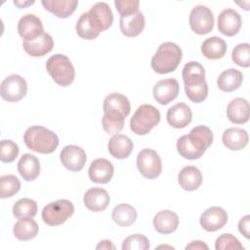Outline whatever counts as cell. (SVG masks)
I'll use <instances>...</instances> for the list:
<instances>
[{"label": "cell", "mask_w": 250, "mask_h": 250, "mask_svg": "<svg viewBox=\"0 0 250 250\" xmlns=\"http://www.w3.org/2000/svg\"><path fill=\"white\" fill-rule=\"evenodd\" d=\"M231 59L234 63L241 67H249L250 65V45L248 43H240L236 45L231 53Z\"/></svg>", "instance_id": "f35d334b"}, {"label": "cell", "mask_w": 250, "mask_h": 250, "mask_svg": "<svg viewBox=\"0 0 250 250\" xmlns=\"http://www.w3.org/2000/svg\"><path fill=\"white\" fill-rule=\"evenodd\" d=\"M18 31L24 41H32L44 33L43 23L37 16L27 14L20 19L18 22Z\"/></svg>", "instance_id": "7c38bea8"}, {"label": "cell", "mask_w": 250, "mask_h": 250, "mask_svg": "<svg viewBox=\"0 0 250 250\" xmlns=\"http://www.w3.org/2000/svg\"><path fill=\"white\" fill-rule=\"evenodd\" d=\"M250 216L245 215L238 222V230L246 238L250 237Z\"/></svg>", "instance_id": "ee69618b"}, {"label": "cell", "mask_w": 250, "mask_h": 250, "mask_svg": "<svg viewBox=\"0 0 250 250\" xmlns=\"http://www.w3.org/2000/svg\"><path fill=\"white\" fill-rule=\"evenodd\" d=\"M213 143V133L207 126L200 125L191 129L189 134L177 141V150L184 158L194 160L200 158Z\"/></svg>", "instance_id": "6da1fadb"}, {"label": "cell", "mask_w": 250, "mask_h": 250, "mask_svg": "<svg viewBox=\"0 0 250 250\" xmlns=\"http://www.w3.org/2000/svg\"><path fill=\"white\" fill-rule=\"evenodd\" d=\"M86 208L92 212H101L104 210L110 201L108 192L102 188H89L83 198Z\"/></svg>", "instance_id": "ac0fdd59"}, {"label": "cell", "mask_w": 250, "mask_h": 250, "mask_svg": "<svg viewBox=\"0 0 250 250\" xmlns=\"http://www.w3.org/2000/svg\"><path fill=\"white\" fill-rule=\"evenodd\" d=\"M227 116L234 124H243L249 120V104L246 99L234 98L227 107Z\"/></svg>", "instance_id": "ffe728a7"}, {"label": "cell", "mask_w": 250, "mask_h": 250, "mask_svg": "<svg viewBox=\"0 0 250 250\" xmlns=\"http://www.w3.org/2000/svg\"><path fill=\"white\" fill-rule=\"evenodd\" d=\"M103 109L104 111H115L128 116L131 110V104L128 98L120 93H111L104 100Z\"/></svg>", "instance_id": "83f0119b"}, {"label": "cell", "mask_w": 250, "mask_h": 250, "mask_svg": "<svg viewBox=\"0 0 250 250\" xmlns=\"http://www.w3.org/2000/svg\"><path fill=\"white\" fill-rule=\"evenodd\" d=\"M114 167L112 163L105 158L95 159L88 170L90 180L98 184L108 183L112 179Z\"/></svg>", "instance_id": "2e32d148"}, {"label": "cell", "mask_w": 250, "mask_h": 250, "mask_svg": "<svg viewBox=\"0 0 250 250\" xmlns=\"http://www.w3.org/2000/svg\"><path fill=\"white\" fill-rule=\"evenodd\" d=\"M19 154L18 145L11 140H2L0 144V159L4 163L13 162Z\"/></svg>", "instance_id": "60d3db41"}, {"label": "cell", "mask_w": 250, "mask_h": 250, "mask_svg": "<svg viewBox=\"0 0 250 250\" xmlns=\"http://www.w3.org/2000/svg\"><path fill=\"white\" fill-rule=\"evenodd\" d=\"M23 50L31 57H43L52 51L54 41L49 33L44 32L40 37L32 41H23Z\"/></svg>", "instance_id": "d6986e66"}, {"label": "cell", "mask_w": 250, "mask_h": 250, "mask_svg": "<svg viewBox=\"0 0 250 250\" xmlns=\"http://www.w3.org/2000/svg\"><path fill=\"white\" fill-rule=\"evenodd\" d=\"M137 167L145 178L155 179L162 171L161 158L155 150L144 148L137 156Z\"/></svg>", "instance_id": "52a82bcc"}, {"label": "cell", "mask_w": 250, "mask_h": 250, "mask_svg": "<svg viewBox=\"0 0 250 250\" xmlns=\"http://www.w3.org/2000/svg\"><path fill=\"white\" fill-rule=\"evenodd\" d=\"M186 249H192V250H208L209 247L207 244H205L203 241L200 240H194L191 241L188 245L186 246Z\"/></svg>", "instance_id": "f6af8a7d"}, {"label": "cell", "mask_w": 250, "mask_h": 250, "mask_svg": "<svg viewBox=\"0 0 250 250\" xmlns=\"http://www.w3.org/2000/svg\"><path fill=\"white\" fill-rule=\"evenodd\" d=\"M37 213V203L31 198H21L13 206V215L17 219H32Z\"/></svg>", "instance_id": "e575fe53"}, {"label": "cell", "mask_w": 250, "mask_h": 250, "mask_svg": "<svg viewBox=\"0 0 250 250\" xmlns=\"http://www.w3.org/2000/svg\"><path fill=\"white\" fill-rule=\"evenodd\" d=\"M180 86L176 79H163L153 86V98L160 104H167L175 100L179 94Z\"/></svg>", "instance_id": "5bb4252c"}, {"label": "cell", "mask_w": 250, "mask_h": 250, "mask_svg": "<svg viewBox=\"0 0 250 250\" xmlns=\"http://www.w3.org/2000/svg\"><path fill=\"white\" fill-rule=\"evenodd\" d=\"M167 122L174 128L181 129L187 127L192 119L190 107L185 103H178L167 110Z\"/></svg>", "instance_id": "e0dca14e"}, {"label": "cell", "mask_w": 250, "mask_h": 250, "mask_svg": "<svg viewBox=\"0 0 250 250\" xmlns=\"http://www.w3.org/2000/svg\"><path fill=\"white\" fill-rule=\"evenodd\" d=\"M228 222V214L222 207L213 206L206 209L200 216L199 223L207 231H216Z\"/></svg>", "instance_id": "4fadbf2b"}, {"label": "cell", "mask_w": 250, "mask_h": 250, "mask_svg": "<svg viewBox=\"0 0 250 250\" xmlns=\"http://www.w3.org/2000/svg\"><path fill=\"white\" fill-rule=\"evenodd\" d=\"M21 188L20 180L14 175L0 177V197L8 198L16 194Z\"/></svg>", "instance_id": "d590c367"}, {"label": "cell", "mask_w": 250, "mask_h": 250, "mask_svg": "<svg viewBox=\"0 0 250 250\" xmlns=\"http://www.w3.org/2000/svg\"><path fill=\"white\" fill-rule=\"evenodd\" d=\"M160 121L159 110L151 104L140 105L130 120V128L137 135L148 134Z\"/></svg>", "instance_id": "5b68a950"}, {"label": "cell", "mask_w": 250, "mask_h": 250, "mask_svg": "<svg viewBox=\"0 0 250 250\" xmlns=\"http://www.w3.org/2000/svg\"><path fill=\"white\" fill-rule=\"evenodd\" d=\"M153 227L155 230L162 234H169L175 231L179 226L178 215L170 210L159 211L153 218Z\"/></svg>", "instance_id": "603a6c76"}, {"label": "cell", "mask_w": 250, "mask_h": 250, "mask_svg": "<svg viewBox=\"0 0 250 250\" xmlns=\"http://www.w3.org/2000/svg\"><path fill=\"white\" fill-rule=\"evenodd\" d=\"M61 162L69 171L78 172L80 171L87 160L85 150L75 145H69L64 146L60 154Z\"/></svg>", "instance_id": "8fae6325"}, {"label": "cell", "mask_w": 250, "mask_h": 250, "mask_svg": "<svg viewBox=\"0 0 250 250\" xmlns=\"http://www.w3.org/2000/svg\"><path fill=\"white\" fill-rule=\"evenodd\" d=\"M182 76L185 85H192L205 80V70L199 62H189L185 64Z\"/></svg>", "instance_id": "d6a6232c"}, {"label": "cell", "mask_w": 250, "mask_h": 250, "mask_svg": "<svg viewBox=\"0 0 250 250\" xmlns=\"http://www.w3.org/2000/svg\"><path fill=\"white\" fill-rule=\"evenodd\" d=\"M185 92L187 97L193 103H201L203 102L208 95V85L206 80L192 84V85H185Z\"/></svg>", "instance_id": "74e56055"}, {"label": "cell", "mask_w": 250, "mask_h": 250, "mask_svg": "<svg viewBox=\"0 0 250 250\" xmlns=\"http://www.w3.org/2000/svg\"><path fill=\"white\" fill-rule=\"evenodd\" d=\"M26 92L27 83L21 75L11 74L1 82L0 95L7 102H19L25 97Z\"/></svg>", "instance_id": "ba28073f"}, {"label": "cell", "mask_w": 250, "mask_h": 250, "mask_svg": "<svg viewBox=\"0 0 250 250\" xmlns=\"http://www.w3.org/2000/svg\"><path fill=\"white\" fill-rule=\"evenodd\" d=\"M74 213V206L67 199H59L47 204L42 210V220L51 227L63 224Z\"/></svg>", "instance_id": "8992f818"}, {"label": "cell", "mask_w": 250, "mask_h": 250, "mask_svg": "<svg viewBox=\"0 0 250 250\" xmlns=\"http://www.w3.org/2000/svg\"><path fill=\"white\" fill-rule=\"evenodd\" d=\"M18 171L24 181H33L40 174V162L35 155L24 153L18 162Z\"/></svg>", "instance_id": "d4e9b609"}, {"label": "cell", "mask_w": 250, "mask_h": 250, "mask_svg": "<svg viewBox=\"0 0 250 250\" xmlns=\"http://www.w3.org/2000/svg\"><path fill=\"white\" fill-rule=\"evenodd\" d=\"M216 250H240L244 249L240 241L231 233H223L220 235L215 242Z\"/></svg>", "instance_id": "b9f144b4"}, {"label": "cell", "mask_w": 250, "mask_h": 250, "mask_svg": "<svg viewBox=\"0 0 250 250\" xmlns=\"http://www.w3.org/2000/svg\"><path fill=\"white\" fill-rule=\"evenodd\" d=\"M183 58V53L181 48L173 42L162 43L154 56L151 58V67L152 69L159 73H169L174 71Z\"/></svg>", "instance_id": "3957f363"}, {"label": "cell", "mask_w": 250, "mask_h": 250, "mask_svg": "<svg viewBox=\"0 0 250 250\" xmlns=\"http://www.w3.org/2000/svg\"><path fill=\"white\" fill-rule=\"evenodd\" d=\"M125 118L126 117L119 112L105 111L102 118L103 128L108 135H116L123 129Z\"/></svg>", "instance_id": "836d02e7"}, {"label": "cell", "mask_w": 250, "mask_h": 250, "mask_svg": "<svg viewBox=\"0 0 250 250\" xmlns=\"http://www.w3.org/2000/svg\"><path fill=\"white\" fill-rule=\"evenodd\" d=\"M87 13L91 23L99 33L111 26L113 14L105 2H97Z\"/></svg>", "instance_id": "30bf717a"}, {"label": "cell", "mask_w": 250, "mask_h": 250, "mask_svg": "<svg viewBox=\"0 0 250 250\" xmlns=\"http://www.w3.org/2000/svg\"><path fill=\"white\" fill-rule=\"evenodd\" d=\"M189 25L196 34L204 35L209 33L214 27V16L212 11L203 5L195 6L189 14Z\"/></svg>", "instance_id": "9c48e42d"}, {"label": "cell", "mask_w": 250, "mask_h": 250, "mask_svg": "<svg viewBox=\"0 0 250 250\" xmlns=\"http://www.w3.org/2000/svg\"><path fill=\"white\" fill-rule=\"evenodd\" d=\"M34 1H27V2H20V1H14V4L17 5L19 8H22V7H25L27 5H31L33 4Z\"/></svg>", "instance_id": "7dc6e473"}, {"label": "cell", "mask_w": 250, "mask_h": 250, "mask_svg": "<svg viewBox=\"0 0 250 250\" xmlns=\"http://www.w3.org/2000/svg\"><path fill=\"white\" fill-rule=\"evenodd\" d=\"M248 133L244 129L237 127L227 129L222 137L224 146L230 150H240L244 148L248 144Z\"/></svg>", "instance_id": "7402d4cb"}, {"label": "cell", "mask_w": 250, "mask_h": 250, "mask_svg": "<svg viewBox=\"0 0 250 250\" xmlns=\"http://www.w3.org/2000/svg\"><path fill=\"white\" fill-rule=\"evenodd\" d=\"M111 218L118 226L129 227L135 223L137 219V211L132 205L121 203L113 208Z\"/></svg>", "instance_id": "4dcf8cb0"}, {"label": "cell", "mask_w": 250, "mask_h": 250, "mask_svg": "<svg viewBox=\"0 0 250 250\" xmlns=\"http://www.w3.org/2000/svg\"><path fill=\"white\" fill-rule=\"evenodd\" d=\"M134 147V144L130 138L122 134H116L108 141L107 148L111 156L117 159L127 158Z\"/></svg>", "instance_id": "44dd1931"}, {"label": "cell", "mask_w": 250, "mask_h": 250, "mask_svg": "<svg viewBox=\"0 0 250 250\" xmlns=\"http://www.w3.org/2000/svg\"><path fill=\"white\" fill-rule=\"evenodd\" d=\"M148 248V238L140 233L129 235L124 239L122 244V250H147Z\"/></svg>", "instance_id": "ab89813d"}, {"label": "cell", "mask_w": 250, "mask_h": 250, "mask_svg": "<svg viewBox=\"0 0 250 250\" xmlns=\"http://www.w3.org/2000/svg\"><path fill=\"white\" fill-rule=\"evenodd\" d=\"M46 69L53 80L60 86L70 85L75 77V69L70 60L62 54L50 57L46 62Z\"/></svg>", "instance_id": "277c9868"}, {"label": "cell", "mask_w": 250, "mask_h": 250, "mask_svg": "<svg viewBox=\"0 0 250 250\" xmlns=\"http://www.w3.org/2000/svg\"><path fill=\"white\" fill-rule=\"evenodd\" d=\"M114 5L120 17H128L139 12L140 2L135 0H115Z\"/></svg>", "instance_id": "7bdbcfd3"}, {"label": "cell", "mask_w": 250, "mask_h": 250, "mask_svg": "<svg viewBox=\"0 0 250 250\" xmlns=\"http://www.w3.org/2000/svg\"><path fill=\"white\" fill-rule=\"evenodd\" d=\"M178 182L183 189L192 191L202 184V174L195 166H186L179 172Z\"/></svg>", "instance_id": "484cf974"}, {"label": "cell", "mask_w": 250, "mask_h": 250, "mask_svg": "<svg viewBox=\"0 0 250 250\" xmlns=\"http://www.w3.org/2000/svg\"><path fill=\"white\" fill-rule=\"evenodd\" d=\"M146 21L142 12H137L128 17H120L119 26L121 32L128 37H135L142 33Z\"/></svg>", "instance_id": "cb8c5ba5"}, {"label": "cell", "mask_w": 250, "mask_h": 250, "mask_svg": "<svg viewBox=\"0 0 250 250\" xmlns=\"http://www.w3.org/2000/svg\"><path fill=\"white\" fill-rule=\"evenodd\" d=\"M23 141L27 148L39 153H52L59 146V137L43 126H31L26 129Z\"/></svg>", "instance_id": "7a4b0ae2"}, {"label": "cell", "mask_w": 250, "mask_h": 250, "mask_svg": "<svg viewBox=\"0 0 250 250\" xmlns=\"http://www.w3.org/2000/svg\"><path fill=\"white\" fill-rule=\"evenodd\" d=\"M76 32L77 34L86 40L95 39L100 35V33L95 29L93 24L89 20L88 13H83L76 22Z\"/></svg>", "instance_id": "8d00e7d4"}, {"label": "cell", "mask_w": 250, "mask_h": 250, "mask_svg": "<svg viewBox=\"0 0 250 250\" xmlns=\"http://www.w3.org/2000/svg\"><path fill=\"white\" fill-rule=\"evenodd\" d=\"M43 7L61 19L68 18L78 5L77 0H42Z\"/></svg>", "instance_id": "4316f807"}, {"label": "cell", "mask_w": 250, "mask_h": 250, "mask_svg": "<svg viewBox=\"0 0 250 250\" xmlns=\"http://www.w3.org/2000/svg\"><path fill=\"white\" fill-rule=\"evenodd\" d=\"M201 52L203 56L209 60L221 59L227 52V43L220 37H209L201 44Z\"/></svg>", "instance_id": "f546056e"}, {"label": "cell", "mask_w": 250, "mask_h": 250, "mask_svg": "<svg viewBox=\"0 0 250 250\" xmlns=\"http://www.w3.org/2000/svg\"><path fill=\"white\" fill-rule=\"evenodd\" d=\"M241 23L240 15L233 9L227 8L218 16V29L226 36L235 35L239 31Z\"/></svg>", "instance_id": "9a60e30c"}, {"label": "cell", "mask_w": 250, "mask_h": 250, "mask_svg": "<svg viewBox=\"0 0 250 250\" xmlns=\"http://www.w3.org/2000/svg\"><path fill=\"white\" fill-rule=\"evenodd\" d=\"M243 81L241 71L235 68H229L224 70L218 77V88L224 92H232L240 87Z\"/></svg>", "instance_id": "f1b7e54d"}, {"label": "cell", "mask_w": 250, "mask_h": 250, "mask_svg": "<svg viewBox=\"0 0 250 250\" xmlns=\"http://www.w3.org/2000/svg\"><path fill=\"white\" fill-rule=\"evenodd\" d=\"M96 249H105V250H108V249H115V246L112 244V242L110 240H102L99 242V244L96 246Z\"/></svg>", "instance_id": "bcb514c9"}, {"label": "cell", "mask_w": 250, "mask_h": 250, "mask_svg": "<svg viewBox=\"0 0 250 250\" xmlns=\"http://www.w3.org/2000/svg\"><path fill=\"white\" fill-rule=\"evenodd\" d=\"M39 227L33 219H20L14 226L13 232L17 239L26 241L34 238L38 233Z\"/></svg>", "instance_id": "1f68e13d"}]
</instances>
